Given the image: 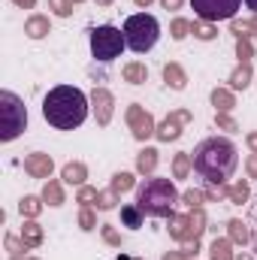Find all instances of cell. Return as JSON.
<instances>
[{
  "label": "cell",
  "mask_w": 257,
  "mask_h": 260,
  "mask_svg": "<svg viewBox=\"0 0 257 260\" xmlns=\"http://www.w3.org/2000/svg\"><path fill=\"white\" fill-rule=\"evenodd\" d=\"M194 160V170L209 182V185H227L230 176L236 173L239 167V151L230 139L224 136H209L203 139L191 154Z\"/></svg>",
  "instance_id": "cell-1"
},
{
  "label": "cell",
  "mask_w": 257,
  "mask_h": 260,
  "mask_svg": "<svg viewBox=\"0 0 257 260\" xmlns=\"http://www.w3.org/2000/svg\"><path fill=\"white\" fill-rule=\"evenodd\" d=\"M43 118L58 130L82 127L88 118V97L73 85H58L43 100Z\"/></svg>",
  "instance_id": "cell-2"
},
{
  "label": "cell",
  "mask_w": 257,
  "mask_h": 260,
  "mask_svg": "<svg viewBox=\"0 0 257 260\" xmlns=\"http://www.w3.org/2000/svg\"><path fill=\"white\" fill-rule=\"evenodd\" d=\"M176 203H179V191H176V185L170 179L148 176L136 191V206L151 218H170Z\"/></svg>",
  "instance_id": "cell-3"
},
{
  "label": "cell",
  "mask_w": 257,
  "mask_h": 260,
  "mask_svg": "<svg viewBox=\"0 0 257 260\" xmlns=\"http://www.w3.org/2000/svg\"><path fill=\"white\" fill-rule=\"evenodd\" d=\"M157 37H160V24L148 12H136V15H130L127 21H124V43L136 55L151 52L154 43H157Z\"/></svg>",
  "instance_id": "cell-4"
},
{
  "label": "cell",
  "mask_w": 257,
  "mask_h": 260,
  "mask_svg": "<svg viewBox=\"0 0 257 260\" xmlns=\"http://www.w3.org/2000/svg\"><path fill=\"white\" fill-rule=\"evenodd\" d=\"M24 127H27V109L21 97L12 91H0V139L12 142Z\"/></svg>",
  "instance_id": "cell-5"
},
{
  "label": "cell",
  "mask_w": 257,
  "mask_h": 260,
  "mask_svg": "<svg viewBox=\"0 0 257 260\" xmlns=\"http://www.w3.org/2000/svg\"><path fill=\"white\" fill-rule=\"evenodd\" d=\"M124 46H127L124 43V30H118L112 24H100V27L91 30V55L100 64H112L115 58H121Z\"/></svg>",
  "instance_id": "cell-6"
},
{
  "label": "cell",
  "mask_w": 257,
  "mask_h": 260,
  "mask_svg": "<svg viewBox=\"0 0 257 260\" xmlns=\"http://www.w3.org/2000/svg\"><path fill=\"white\" fill-rule=\"evenodd\" d=\"M191 6H194V12H197L200 21L215 24V21H227V18H233V15L239 12L242 0H191Z\"/></svg>",
  "instance_id": "cell-7"
},
{
  "label": "cell",
  "mask_w": 257,
  "mask_h": 260,
  "mask_svg": "<svg viewBox=\"0 0 257 260\" xmlns=\"http://www.w3.org/2000/svg\"><path fill=\"white\" fill-rule=\"evenodd\" d=\"M127 124H130V130H133V136L136 139H148L151 133H154V118L142 109V106H130L127 109Z\"/></svg>",
  "instance_id": "cell-8"
},
{
  "label": "cell",
  "mask_w": 257,
  "mask_h": 260,
  "mask_svg": "<svg viewBox=\"0 0 257 260\" xmlns=\"http://www.w3.org/2000/svg\"><path fill=\"white\" fill-rule=\"evenodd\" d=\"M191 121V112L188 109H179V112H170V118L160 124V127L154 130L157 133V139L160 142H170V139H179V133H182V124H188Z\"/></svg>",
  "instance_id": "cell-9"
},
{
  "label": "cell",
  "mask_w": 257,
  "mask_h": 260,
  "mask_svg": "<svg viewBox=\"0 0 257 260\" xmlns=\"http://www.w3.org/2000/svg\"><path fill=\"white\" fill-rule=\"evenodd\" d=\"M91 103H94V112H97V124H109V118H112V94L106 88H97L91 94Z\"/></svg>",
  "instance_id": "cell-10"
},
{
  "label": "cell",
  "mask_w": 257,
  "mask_h": 260,
  "mask_svg": "<svg viewBox=\"0 0 257 260\" xmlns=\"http://www.w3.org/2000/svg\"><path fill=\"white\" fill-rule=\"evenodd\" d=\"M24 173H30L34 179H49L52 176V157L49 154H27L24 157Z\"/></svg>",
  "instance_id": "cell-11"
},
{
  "label": "cell",
  "mask_w": 257,
  "mask_h": 260,
  "mask_svg": "<svg viewBox=\"0 0 257 260\" xmlns=\"http://www.w3.org/2000/svg\"><path fill=\"white\" fill-rule=\"evenodd\" d=\"M142 209L136 206V203H130V206H121V224L124 227H130V230H139L142 227Z\"/></svg>",
  "instance_id": "cell-12"
},
{
  "label": "cell",
  "mask_w": 257,
  "mask_h": 260,
  "mask_svg": "<svg viewBox=\"0 0 257 260\" xmlns=\"http://www.w3.org/2000/svg\"><path fill=\"white\" fill-rule=\"evenodd\" d=\"M164 79H167V85H173L176 91H182L185 85H188V76H185V70L179 64H167L164 67Z\"/></svg>",
  "instance_id": "cell-13"
},
{
  "label": "cell",
  "mask_w": 257,
  "mask_h": 260,
  "mask_svg": "<svg viewBox=\"0 0 257 260\" xmlns=\"http://www.w3.org/2000/svg\"><path fill=\"white\" fill-rule=\"evenodd\" d=\"M24 34H27L30 40H40V37H46V34H49V18H46V15H34V18L24 24Z\"/></svg>",
  "instance_id": "cell-14"
},
{
  "label": "cell",
  "mask_w": 257,
  "mask_h": 260,
  "mask_svg": "<svg viewBox=\"0 0 257 260\" xmlns=\"http://www.w3.org/2000/svg\"><path fill=\"white\" fill-rule=\"evenodd\" d=\"M21 242H24V248H37V245L43 242V230H40V224L27 221V224L21 227Z\"/></svg>",
  "instance_id": "cell-15"
},
{
  "label": "cell",
  "mask_w": 257,
  "mask_h": 260,
  "mask_svg": "<svg viewBox=\"0 0 257 260\" xmlns=\"http://www.w3.org/2000/svg\"><path fill=\"white\" fill-rule=\"evenodd\" d=\"M154 167H157V151H154V148H145V151L136 157V170H139V173H145V176H151V173H154Z\"/></svg>",
  "instance_id": "cell-16"
},
{
  "label": "cell",
  "mask_w": 257,
  "mask_h": 260,
  "mask_svg": "<svg viewBox=\"0 0 257 260\" xmlns=\"http://www.w3.org/2000/svg\"><path fill=\"white\" fill-rule=\"evenodd\" d=\"M85 176H88L85 164H67V167H64V182H67V185H82V182H85Z\"/></svg>",
  "instance_id": "cell-17"
},
{
  "label": "cell",
  "mask_w": 257,
  "mask_h": 260,
  "mask_svg": "<svg viewBox=\"0 0 257 260\" xmlns=\"http://www.w3.org/2000/svg\"><path fill=\"white\" fill-rule=\"evenodd\" d=\"M212 103L218 106V112H230V109H233V94L224 91V88H215V91H212Z\"/></svg>",
  "instance_id": "cell-18"
},
{
  "label": "cell",
  "mask_w": 257,
  "mask_h": 260,
  "mask_svg": "<svg viewBox=\"0 0 257 260\" xmlns=\"http://www.w3.org/2000/svg\"><path fill=\"white\" fill-rule=\"evenodd\" d=\"M43 200H46L49 206H61V203H64V191H61V185H58V182H46V188H43Z\"/></svg>",
  "instance_id": "cell-19"
},
{
  "label": "cell",
  "mask_w": 257,
  "mask_h": 260,
  "mask_svg": "<svg viewBox=\"0 0 257 260\" xmlns=\"http://www.w3.org/2000/svg\"><path fill=\"white\" fill-rule=\"evenodd\" d=\"M145 76H148L145 64H127V67H124V79H127V82H133V85L145 82Z\"/></svg>",
  "instance_id": "cell-20"
},
{
  "label": "cell",
  "mask_w": 257,
  "mask_h": 260,
  "mask_svg": "<svg viewBox=\"0 0 257 260\" xmlns=\"http://www.w3.org/2000/svg\"><path fill=\"white\" fill-rule=\"evenodd\" d=\"M191 167H194L191 154H176V160H173V170H176V179H185V176L191 173Z\"/></svg>",
  "instance_id": "cell-21"
},
{
  "label": "cell",
  "mask_w": 257,
  "mask_h": 260,
  "mask_svg": "<svg viewBox=\"0 0 257 260\" xmlns=\"http://www.w3.org/2000/svg\"><path fill=\"white\" fill-rule=\"evenodd\" d=\"M18 209H21V215H27V218H37V215H40V209H43V203H40L37 197H24Z\"/></svg>",
  "instance_id": "cell-22"
},
{
  "label": "cell",
  "mask_w": 257,
  "mask_h": 260,
  "mask_svg": "<svg viewBox=\"0 0 257 260\" xmlns=\"http://www.w3.org/2000/svg\"><path fill=\"white\" fill-rule=\"evenodd\" d=\"M227 200L230 203H245L248 200V185L245 182H236L233 188H227Z\"/></svg>",
  "instance_id": "cell-23"
},
{
  "label": "cell",
  "mask_w": 257,
  "mask_h": 260,
  "mask_svg": "<svg viewBox=\"0 0 257 260\" xmlns=\"http://www.w3.org/2000/svg\"><path fill=\"white\" fill-rule=\"evenodd\" d=\"M212 260H233L230 257V242L227 239H215L212 242Z\"/></svg>",
  "instance_id": "cell-24"
},
{
  "label": "cell",
  "mask_w": 257,
  "mask_h": 260,
  "mask_svg": "<svg viewBox=\"0 0 257 260\" xmlns=\"http://www.w3.org/2000/svg\"><path fill=\"white\" fill-rule=\"evenodd\" d=\"M248 79H251V67L242 64L233 76H230V85H233V88H245V85H248Z\"/></svg>",
  "instance_id": "cell-25"
},
{
  "label": "cell",
  "mask_w": 257,
  "mask_h": 260,
  "mask_svg": "<svg viewBox=\"0 0 257 260\" xmlns=\"http://www.w3.org/2000/svg\"><path fill=\"white\" fill-rule=\"evenodd\" d=\"M130 188H133V176H130V173H118V176L112 179V191H115V194H124Z\"/></svg>",
  "instance_id": "cell-26"
},
{
  "label": "cell",
  "mask_w": 257,
  "mask_h": 260,
  "mask_svg": "<svg viewBox=\"0 0 257 260\" xmlns=\"http://www.w3.org/2000/svg\"><path fill=\"white\" fill-rule=\"evenodd\" d=\"M191 30L200 40H212V37H215V27H212L209 21H191Z\"/></svg>",
  "instance_id": "cell-27"
},
{
  "label": "cell",
  "mask_w": 257,
  "mask_h": 260,
  "mask_svg": "<svg viewBox=\"0 0 257 260\" xmlns=\"http://www.w3.org/2000/svg\"><path fill=\"white\" fill-rule=\"evenodd\" d=\"M230 239L233 242H248V230L242 221H230Z\"/></svg>",
  "instance_id": "cell-28"
},
{
  "label": "cell",
  "mask_w": 257,
  "mask_h": 260,
  "mask_svg": "<svg viewBox=\"0 0 257 260\" xmlns=\"http://www.w3.org/2000/svg\"><path fill=\"white\" fill-rule=\"evenodd\" d=\"M170 30H173V37H176V40H185V37L191 34V21H185V18H176Z\"/></svg>",
  "instance_id": "cell-29"
},
{
  "label": "cell",
  "mask_w": 257,
  "mask_h": 260,
  "mask_svg": "<svg viewBox=\"0 0 257 260\" xmlns=\"http://www.w3.org/2000/svg\"><path fill=\"white\" fill-rule=\"evenodd\" d=\"M236 52H239L242 64H248V61H251V43H248V37H239V43H236Z\"/></svg>",
  "instance_id": "cell-30"
},
{
  "label": "cell",
  "mask_w": 257,
  "mask_h": 260,
  "mask_svg": "<svg viewBox=\"0 0 257 260\" xmlns=\"http://www.w3.org/2000/svg\"><path fill=\"white\" fill-rule=\"evenodd\" d=\"M49 6L55 9V15H64V18L73 12V0H49Z\"/></svg>",
  "instance_id": "cell-31"
},
{
  "label": "cell",
  "mask_w": 257,
  "mask_h": 260,
  "mask_svg": "<svg viewBox=\"0 0 257 260\" xmlns=\"http://www.w3.org/2000/svg\"><path fill=\"white\" fill-rule=\"evenodd\" d=\"M115 191H112V188H109V191H106V194H100L97 197V209H112V206H115Z\"/></svg>",
  "instance_id": "cell-32"
},
{
  "label": "cell",
  "mask_w": 257,
  "mask_h": 260,
  "mask_svg": "<svg viewBox=\"0 0 257 260\" xmlns=\"http://www.w3.org/2000/svg\"><path fill=\"white\" fill-rule=\"evenodd\" d=\"M79 224H82V230H94V227H97V221H94V215H91L88 209H82V215H79Z\"/></svg>",
  "instance_id": "cell-33"
},
{
  "label": "cell",
  "mask_w": 257,
  "mask_h": 260,
  "mask_svg": "<svg viewBox=\"0 0 257 260\" xmlns=\"http://www.w3.org/2000/svg\"><path fill=\"white\" fill-rule=\"evenodd\" d=\"M97 191H94V188H82V191H79V203H85V206H91V203H94V200H97Z\"/></svg>",
  "instance_id": "cell-34"
},
{
  "label": "cell",
  "mask_w": 257,
  "mask_h": 260,
  "mask_svg": "<svg viewBox=\"0 0 257 260\" xmlns=\"http://www.w3.org/2000/svg\"><path fill=\"white\" fill-rule=\"evenodd\" d=\"M6 248H9V254H12V257H18L21 251H27V248H21V245H18V239H15V236H6Z\"/></svg>",
  "instance_id": "cell-35"
},
{
  "label": "cell",
  "mask_w": 257,
  "mask_h": 260,
  "mask_svg": "<svg viewBox=\"0 0 257 260\" xmlns=\"http://www.w3.org/2000/svg\"><path fill=\"white\" fill-rule=\"evenodd\" d=\"M215 121H218V127H224V130H236V121H233L230 115H224V112H218Z\"/></svg>",
  "instance_id": "cell-36"
},
{
  "label": "cell",
  "mask_w": 257,
  "mask_h": 260,
  "mask_svg": "<svg viewBox=\"0 0 257 260\" xmlns=\"http://www.w3.org/2000/svg\"><path fill=\"white\" fill-rule=\"evenodd\" d=\"M185 203H188L191 209H200V203H203V194H200V191H188V194H185Z\"/></svg>",
  "instance_id": "cell-37"
},
{
  "label": "cell",
  "mask_w": 257,
  "mask_h": 260,
  "mask_svg": "<svg viewBox=\"0 0 257 260\" xmlns=\"http://www.w3.org/2000/svg\"><path fill=\"white\" fill-rule=\"evenodd\" d=\"M103 239H106V242H112V245H118V242H121V239L115 236V230H112V227H103Z\"/></svg>",
  "instance_id": "cell-38"
},
{
  "label": "cell",
  "mask_w": 257,
  "mask_h": 260,
  "mask_svg": "<svg viewBox=\"0 0 257 260\" xmlns=\"http://www.w3.org/2000/svg\"><path fill=\"white\" fill-rule=\"evenodd\" d=\"M248 173H251V179H257V154L248 157Z\"/></svg>",
  "instance_id": "cell-39"
},
{
  "label": "cell",
  "mask_w": 257,
  "mask_h": 260,
  "mask_svg": "<svg viewBox=\"0 0 257 260\" xmlns=\"http://www.w3.org/2000/svg\"><path fill=\"white\" fill-rule=\"evenodd\" d=\"M164 3V9H179L182 6V0H160Z\"/></svg>",
  "instance_id": "cell-40"
},
{
  "label": "cell",
  "mask_w": 257,
  "mask_h": 260,
  "mask_svg": "<svg viewBox=\"0 0 257 260\" xmlns=\"http://www.w3.org/2000/svg\"><path fill=\"white\" fill-rule=\"evenodd\" d=\"M248 145H251V151L257 154V133H248Z\"/></svg>",
  "instance_id": "cell-41"
},
{
  "label": "cell",
  "mask_w": 257,
  "mask_h": 260,
  "mask_svg": "<svg viewBox=\"0 0 257 260\" xmlns=\"http://www.w3.org/2000/svg\"><path fill=\"white\" fill-rule=\"evenodd\" d=\"M12 3H18V6H24V9H30V6L37 3V0H12Z\"/></svg>",
  "instance_id": "cell-42"
},
{
  "label": "cell",
  "mask_w": 257,
  "mask_h": 260,
  "mask_svg": "<svg viewBox=\"0 0 257 260\" xmlns=\"http://www.w3.org/2000/svg\"><path fill=\"white\" fill-rule=\"evenodd\" d=\"M245 6H248V9H251V12L257 15V0H245Z\"/></svg>",
  "instance_id": "cell-43"
},
{
  "label": "cell",
  "mask_w": 257,
  "mask_h": 260,
  "mask_svg": "<svg viewBox=\"0 0 257 260\" xmlns=\"http://www.w3.org/2000/svg\"><path fill=\"white\" fill-rule=\"evenodd\" d=\"M148 3H151V0H136V6H148Z\"/></svg>",
  "instance_id": "cell-44"
},
{
  "label": "cell",
  "mask_w": 257,
  "mask_h": 260,
  "mask_svg": "<svg viewBox=\"0 0 257 260\" xmlns=\"http://www.w3.org/2000/svg\"><path fill=\"white\" fill-rule=\"evenodd\" d=\"M236 260H251V257H248V254H239V257H236Z\"/></svg>",
  "instance_id": "cell-45"
},
{
  "label": "cell",
  "mask_w": 257,
  "mask_h": 260,
  "mask_svg": "<svg viewBox=\"0 0 257 260\" xmlns=\"http://www.w3.org/2000/svg\"><path fill=\"white\" fill-rule=\"evenodd\" d=\"M97 3H103V6H109V3H112V0H97Z\"/></svg>",
  "instance_id": "cell-46"
},
{
  "label": "cell",
  "mask_w": 257,
  "mask_h": 260,
  "mask_svg": "<svg viewBox=\"0 0 257 260\" xmlns=\"http://www.w3.org/2000/svg\"><path fill=\"white\" fill-rule=\"evenodd\" d=\"M12 260H18V257H12ZM24 260H30V257H24Z\"/></svg>",
  "instance_id": "cell-47"
}]
</instances>
